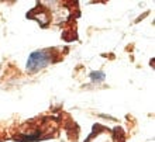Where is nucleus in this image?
<instances>
[{"label": "nucleus", "mask_w": 155, "mask_h": 142, "mask_svg": "<svg viewBox=\"0 0 155 142\" xmlns=\"http://www.w3.org/2000/svg\"><path fill=\"white\" fill-rule=\"evenodd\" d=\"M51 61H52V53L49 51H35L30 55L27 61V69L30 72H37L51 63Z\"/></svg>", "instance_id": "nucleus-1"}, {"label": "nucleus", "mask_w": 155, "mask_h": 142, "mask_svg": "<svg viewBox=\"0 0 155 142\" xmlns=\"http://www.w3.org/2000/svg\"><path fill=\"white\" fill-rule=\"evenodd\" d=\"M104 77H106V75L103 72H92L90 73V79H92V82H94V83H100V82L104 80Z\"/></svg>", "instance_id": "nucleus-2"}]
</instances>
